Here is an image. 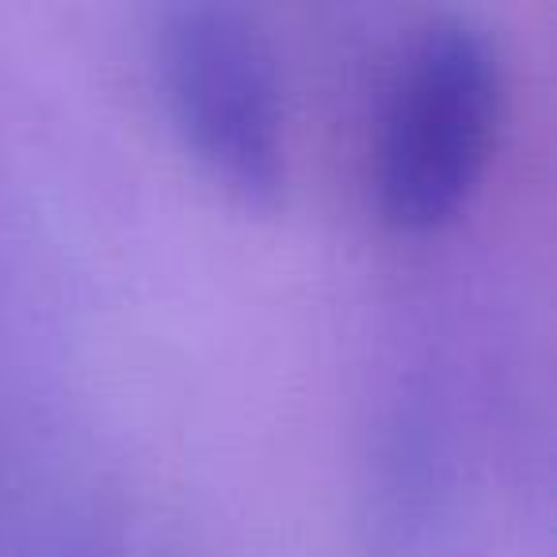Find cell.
Here are the masks:
<instances>
[{"label":"cell","mask_w":557,"mask_h":557,"mask_svg":"<svg viewBox=\"0 0 557 557\" xmlns=\"http://www.w3.org/2000/svg\"><path fill=\"white\" fill-rule=\"evenodd\" d=\"M504 115V62L473 20H440L412 47L379 149V207L397 230H435L478 191Z\"/></svg>","instance_id":"obj_1"},{"label":"cell","mask_w":557,"mask_h":557,"mask_svg":"<svg viewBox=\"0 0 557 557\" xmlns=\"http://www.w3.org/2000/svg\"><path fill=\"white\" fill-rule=\"evenodd\" d=\"M161 77L187 149L248 207H275L287 138L271 54L222 4H180L161 27Z\"/></svg>","instance_id":"obj_2"}]
</instances>
